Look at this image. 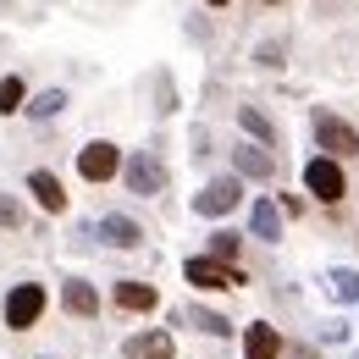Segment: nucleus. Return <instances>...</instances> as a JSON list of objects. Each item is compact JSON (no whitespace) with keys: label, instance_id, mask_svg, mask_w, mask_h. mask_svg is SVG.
I'll return each mask as SVG.
<instances>
[{"label":"nucleus","instance_id":"nucleus-12","mask_svg":"<svg viewBox=\"0 0 359 359\" xmlns=\"http://www.w3.org/2000/svg\"><path fill=\"white\" fill-rule=\"evenodd\" d=\"M232 166H238V177H276V155H266L260 144L232 149Z\"/></svg>","mask_w":359,"mask_h":359},{"label":"nucleus","instance_id":"nucleus-3","mask_svg":"<svg viewBox=\"0 0 359 359\" xmlns=\"http://www.w3.org/2000/svg\"><path fill=\"white\" fill-rule=\"evenodd\" d=\"M39 315H45V287H39V282H17V287L6 293V326H11V332H28Z\"/></svg>","mask_w":359,"mask_h":359},{"label":"nucleus","instance_id":"nucleus-9","mask_svg":"<svg viewBox=\"0 0 359 359\" xmlns=\"http://www.w3.org/2000/svg\"><path fill=\"white\" fill-rule=\"evenodd\" d=\"M282 354V332L266 326V320H255V326H243V359H276Z\"/></svg>","mask_w":359,"mask_h":359},{"label":"nucleus","instance_id":"nucleus-6","mask_svg":"<svg viewBox=\"0 0 359 359\" xmlns=\"http://www.w3.org/2000/svg\"><path fill=\"white\" fill-rule=\"evenodd\" d=\"M78 172H83V182H111L116 172H122V149L116 144H89V149H78Z\"/></svg>","mask_w":359,"mask_h":359},{"label":"nucleus","instance_id":"nucleus-23","mask_svg":"<svg viewBox=\"0 0 359 359\" xmlns=\"http://www.w3.org/2000/svg\"><path fill=\"white\" fill-rule=\"evenodd\" d=\"M276 55H282V45H276V39H271V45H260V67H282Z\"/></svg>","mask_w":359,"mask_h":359},{"label":"nucleus","instance_id":"nucleus-1","mask_svg":"<svg viewBox=\"0 0 359 359\" xmlns=\"http://www.w3.org/2000/svg\"><path fill=\"white\" fill-rule=\"evenodd\" d=\"M182 276H188L199 293H222V287H243V282H249L238 266H222V260H210V255H194V260L182 266Z\"/></svg>","mask_w":359,"mask_h":359},{"label":"nucleus","instance_id":"nucleus-22","mask_svg":"<svg viewBox=\"0 0 359 359\" xmlns=\"http://www.w3.org/2000/svg\"><path fill=\"white\" fill-rule=\"evenodd\" d=\"M17 222H22V205L11 194H0V226H17Z\"/></svg>","mask_w":359,"mask_h":359},{"label":"nucleus","instance_id":"nucleus-7","mask_svg":"<svg viewBox=\"0 0 359 359\" xmlns=\"http://www.w3.org/2000/svg\"><path fill=\"white\" fill-rule=\"evenodd\" d=\"M122 172H128V188H133V194H144V199L166 188V166H161L155 155H133V161H128Z\"/></svg>","mask_w":359,"mask_h":359},{"label":"nucleus","instance_id":"nucleus-18","mask_svg":"<svg viewBox=\"0 0 359 359\" xmlns=\"http://www.w3.org/2000/svg\"><path fill=\"white\" fill-rule=\"evenodd\" d=\"M61 105H67V89H45V94H34V105H22V111H28L34 122H50Z\"/></svg>","mask_w":359,"mask_h":359},{"label":"nucleus","instance_id":"nucleus-15","mask_svg":"<svg viewBox=\"0 0 359 359\" xmlns=\"http://www.w3.org/2000/svg\"><path fill=\"white\" fill-rule=\"evenodd\" d=\"M28 188H34V199L45 205L50 216H55V210H67V188H61V177H55V172H34V177H28Z\"/></svg>","mask_w":359,"mask_h":359},{"label":"nucleus","instance_id":"nucleus-19","mask_svg":"<svg viewBox=\"0 0 359 359\" xmlns=\"http://www.w3.org/2000/svg\"><path fill=\"white\" fill-rule=\"evenodd\" d=\"M188 326H199V332H210V337H226L232 332V320L216 310H188Z\"/></svg>","mask_w":359,"mask_h":359},{"label":"nucleus","instance_id":"nucleus-10","mask_svg":"<svg viewBox=\"0 0 359 359\" xmlns=\"http://www.w3.org/2000/svg\"><path fill=\"white\" fill-rule=\"evenodd\" d=\"M100 238L111 243V249H138L144 243V226L133 216H100Z\"/></svg>","mask_w":359,"mask_h":359},{"label":"nucleus","instance_id":"nucleus-26","mask_svg":"<svg viewBox=\"0 0 359 359\" xmlns=\"http://www.w3.org/2000/svg\"><path fill=\"white\" fill-rule=\"evenodd\" d=\"M354 359H359V354H354Z\"/></svg>","mask_w":359,"mask_h":359},{"label":"nucleus","instance_id":"nucleus-21","mask_svg":"<svg viewBox=\"0 0 359 359\" xmlns=\"http://www.w3.org/2000/svg\"><path fill=\"white\" fill-rule=\"evenodd\" d=\"M11 111H22V78L17 72L0 78V116H11Z\"/></svg>","mask_w":359,"mask_h":359},{"label":"nucleus","instance_id":"nucleus-25","mask_svg":"<svg viewBox=\"0 0 359 359\" xmlns=\"http://www.w3.org/2000/svg\"><path fill=\"white\" fill-rule=\"evenodd\" d=\"M39 359H45V354H39Z\"/></svg>","mask_w":359,"mask_h":359},{"label":"nucleus","instance_id":"nucleus-2","mask_svg":"<svg viewBox=\"0 0 359 359\" xmlns=\"http://www.w3.org/2000/svg\"><path fill=\"white\" fill-rule=\"evenodd\" d=\"M310 128H315V144H320V149H332V155H359V128L343 122L337 111H315Z\"/></svg>","mask_w":359,"mask_h":359},{"label":"nucleus","instance_id":"nucleus-13","mask_svg":"<svg viewBox=\"0 0 359 359\" xmlns=\"http://www.w3.org/2000/svg\"><path fill=\"white\" fill-rule=\"evenodd\" d=\"M111 299H116V310H133V315H144V310H155V304H161V293H155L149 282H116V293H111Z\"/></svg>","mask_w":359,"mask_h":359},{"label":"nucleus","instance_id":"nucleus-20","mask_svg":"<svg viewBox=\"0 0 359 359\" xmlns=\"http://www.w3.org/2000/svg\"><path fill=\"white\" fill-rule=\"evenodd\" d=\"M210 260L238 266V232H210Z\"/></svg>","mask_w":359,"mask_h":359},{"label":"nucleus","instance_id":"nucleus-11","mask_svg":"<svg viewBox=\"0 0 359 359\" xmlns=\"http://www.w3.org/2000/svg\"><path fill=\"white\" fill-rule=\"evenodd\" d=\"M249 232H255L260 243H276V238H282V210H276V199H255V205H249Z\"/></svg>","mask_w":359,"mask_h":359},{"label":"nucleus","instance_id":"nucleus-14","mask_svg":"<svg viewBox=\"0 0 359 359\" xmlns=\"http://www.w3.org/2000/svg\"><path fill=\"white\" fill-rule=\"evenodd\" d=\"M238 128H243L249 138H260V149H271V144H276V122H271L260 105H238Z\"/></svg>","mask_w":359,"mask_h":359},{"label":"nucleus","instance_id":"nucleus-16","mask_svg":"<svg viewBox=\"0 0 359 359\" xmlns=\"http://www.w3.org/2000/svg\"><path fill=\"white\" fill-rule=\"evenodd\" d=\"M61 304L72 315H100V293H94L89 282H67V287H61Z\"/></svg>","mask_w":359,"mask_h":359},{"label":"nucleus","instance_id":"nucleus-17","mask_svg":"<svg viewBox=\"0 0 359 359\" xmlns=\"http://www.w3.org/2000/svg\"><path fill=\"white\" fill-rule=\"evenodd\" d=\"M326 293H332L337 304H354L359 299V271H332V276H326Z\"/></svg>","mask_w":359,"mask_h":359},{"label":"nucleus","instance_id":"nucleus-24","mask_svg":"<svg viewBox=\"0 0 359 359\" xmlns=\"http://www.w3.org/2000/svg\"><path fill=\"white\" fill-rule=\"evenodd\" d=\"M210 6H226V0H210Z\"/></svg>","mask_w":359,"mask_h":359},{"label":"nucleus","instance_id":"nucleus-5","mask_svg":"<svg viewBox=\"0 0 359 359\" xmlns=\"http://www.w3.org/2000/svg\"><path fill=\"white\" fill-rule=\"evenodd\" d=\"M238 199H243V177H210L194 194V210L199 216H226V210H238Z\"/></svg>","mask_w":359,"mask_h":359},{"label":"nucleus","instance_id":"nucleus-8","mask_svg":"<svg viewBox=\"0 0 359 359\" xmlns=\"http://www.w3.org/2000/svg\"><path fill=\"white\" fill-rule=\"evenodd\" d=\"M122 354L128 359H172L177 354V343H172V332H138L122 343Z\"/></svg>","mask_w":359,"mask_h":359},{"label":"nucleus","instance_id":"nucleus-4","mask_svg":"<svg viewBox=\"0 0 359 359\" xmlns=\"http://www.w3.org/2000/svg\"><path fill=\"white\" fill-rule=\"evenodd\" d=\"M304 188H310L315 199H326V205H337V199L348 194V177H343V166H337L332 155H315L310 166H304Z\"/></svg>","mask_w":359,"mask_h":359}]
</instances>
